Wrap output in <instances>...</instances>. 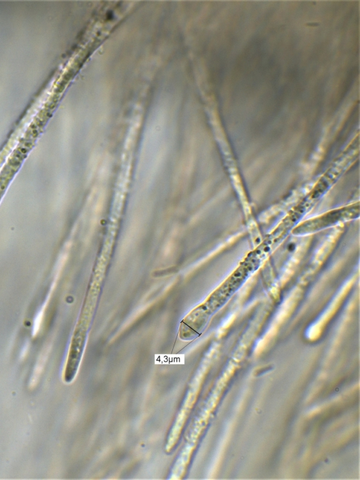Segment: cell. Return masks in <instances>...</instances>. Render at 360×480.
Returning a JSON list of instances; mask_svg holds the SVG:
<instances>
[{"mask_svg":"<svg viewBox=\"0 0 360 480\" xmlns=\"http://www.w3.org/2000/svg\"><path fill=\"white\" fill-rule=\"evenodd\" d=\"M318 201L317 198L309 192L285 217L278 226L250 252L241 265L250 272H254L267 256L283 241L297 222Z\"/></svg>","mask_w":360,"mask_h":480,"instance_id":"1","label":"cell"},{"mask_svg":"<svg viewBox=\"0 0 360 480\" xmlns=\"http://www.w3.org/2000/svg\"><path fill=\"white\" fill-rule=\"evenodd\" d=\"M359 215V204L352 203L341 208L328 211L321 215L311 218L300 223L292 229L295 235H303L313 233L323 229L335 225L339 222L348 221L358 217Z\"/></svg>","mask_w":360,"mask_h":480,"instance_id":"2","label":"cell"}]
</instances>
